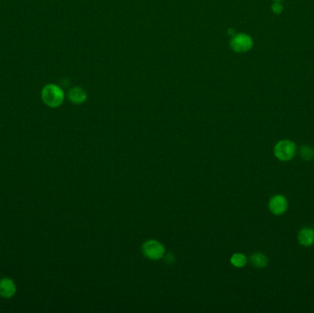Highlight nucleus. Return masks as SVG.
Masks as SVG:
<instances>
[{
  "label": "nucleus",
  "instance_id": "obj_1",
  "mask_svg": "<svg viewBox=\"0 0 314 313\" xmlns=\"http://www.w3.org/2000/svg\"><path fill=\"white\" fill-rule=\"evenodd\" d=\"M42 100L51 109L60 107L64 101V92L60 87L54 84H48L44 87L41 93Z\"/></svg>",
  "mask_w": 314,
  "mask_h": 313
},
{
  "label": "nucleus",
  "instance_id": "obj_2",
  "mask_svg": "<svg viewBox=\"0 0 314 313\" xmlns=\"http://www.w3.org/2000/svg\"><path fill=\"white\" fill-rule=\"evenodd\" d=\"M297 153L295 142L289 140H282L276 142L274 147V154L276 159L289 162L294 158Z\"/></svg>",
  "mask_w": 314,
  "mask_h": 313
},
{
  "label": "nucleus",
  "instance_id": "obj_3",
  "mask_svg": "<svg viewBox=\"0 0 314 313\" xmlns=\"http://www.w3.org/2000/svg\"><path fill=\"white\" fill-rule=\"evenodd\" d=\"M142 254L151 260H159L165 256L166 249L162 243L155 240H149L141 246Z\"/></svg>",
  "mask_w": 314,
  "mask_h": 313
},
{
  "label": "nucleus",
  "instance_id": "obj_4",
  "mask_svg": "<svg viewBox=\"0 0 314 313\" xmlns=\"http://www.w3.org/2000/svg\"><path fill=\"white\" fill-rule=\"evenodd\" d=\"M230 45L231 49L236 52H245L252 48L253 40L245 33H239L231 38Z\"/></svg>",
  "mask_w": 314,
  "mask_h": 313
},
{
  "label": "nucleus",
  "instance_id": "obj_5",
  "mask_svg": "<svg viewBox=\"0 0 314 313\" xmlns=\"http://www.w3.org/2000/svg\"><path fill=\"white\" fill-rule=\"evenodd\" d=\"M289 207L288 199L281 194H276L270 198L269 202V209L270 212L273 213L274 215L279 216L284 214Z\"/></svg>",
  "mask_w": 314,
  "mask_h": 313
},
{
  "label": "nucleus",
  "instance_id": "obj_6",
  "mask_svg": "<svg viewBox=\"0 0 314 313\" xmlns=\"http://www.w3.org/2000/svg\"><path fill=\"white\" fill-rule=\"evenodd\" d=\"M17 292V286L14 280L9 277L0 279V297L3 299H11Z\"/></svg>",
  "mask_w": 314,
  "mask_h": 313
},
{
  "label": "nucleus",
  "instance_id": "obj_7",
  "mask_svg": "<svg viewBox=\"0 0 314 313\" xmlns=\"http://www.w3.org/2000/svg\"><path fill=\"white\" fill-rule=\"evenodd\" d=\"M298 242L304 246L310 247L314 244V230L312 228H303L299 231L298 234Z\"/></svg>",
  "mask_w": 314,
  "mask_h": 313
},
{
  "label": "nucleus",
  "instance_id": "obj_8",
  "mask_svg": "<svg viewBox=\"0 0 314 313\" xmlns=\"http://www.w3.org/2000/svg\"><path fill=\"white\" fill-rule=\"evenodd\" d=\"M68 98L71 102L74 104H82L87 100L88 95H87V92L82 88L76 87L69 90Z\"/></svg>",
  "mask_w": 314,
  "mask_h": 313
},
{
  "label": "nucleus",
  "instance_id": "obj_9",
  "mask_svg": "<svg viewBox=\"0 0 314 313\" xmlns=\"http://www.w3.org/2000/svg\"><path fill=\"white\" fill-rule=\"evenodd\" d=\"M251 265L256 268H264L269 265V258L262 253H255L249 258Z\"/></svg>",
  "mask_w": 314,
  "mask_h": 313
},
{
  "label": "nucleus",
  "instance_id": "obj_10",
  "mask_svg": "<svg viewBox=\"0 0 314 313\" xmlns=\"http://www.w3.org/2000/svg\"><path fill=\"white\" fill-rule=\"evenodd\" d=\"M231 265L237 268H242L247 264V257L244 254L236 253L231 257Z\"/></svg>",
  "mask_w": 314,
  "mask_h": 313
},
{
  "label": "nucleus",
  "instance_id": "obj_11",
  "mask_svg": "<svg viewBox=\"0 0 314 313\" xmlns=\"http://www.w3.org/2000/svg\"><path fill=\"white\" fill-rule=\"evenodd\" d=\"M300 155L304 161H311L314 159V150L308 145H303L300 150Z\"/></svg>",
  "mask_w": 314,
  "mask_h": 313
},
{
  "label": "nucleus",
  "instance_id": "obj_12",
  "mask_svg": "<svg viewBox=\"0 0 314 313\" xmlns=\"http://www.w3.org/2000/svg\"><path fill=\"white\" fill-rule=\"evenodd\" d=\"M272 9H273V11L274 12L276 13V14H279V13L281 12L283 10V6L279 2H276L273 6H272Z\"/></svg>",
  "mask_w": 314,
  "mask_h": 313
},
{
  "label": "nucleus",
  "instance_id": "obj_13",
  "mask_svg": "<svg viewBox=\"0 0 314 313\" xmlns=\"http://www.w3.org/2000/svg\"><path fill=\"white\" fill-rule=\"evenodd\" d=\"M275 1H276V2H279V1H281V0H275Z\"/></svg>",
  "mask_w": 314,
  "mask_h": 313
}]
</instances>
